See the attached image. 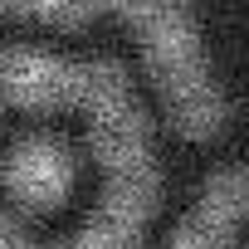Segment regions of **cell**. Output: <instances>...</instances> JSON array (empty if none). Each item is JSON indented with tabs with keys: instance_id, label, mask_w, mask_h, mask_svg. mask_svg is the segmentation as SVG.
Here are the masks:
<instances>
[{
	"instance_id": "1",
	"label": "cell",
	"mask_w": 249,
	"mask_h": 249,
	"mask_svg": "<svg viewBox=\"0 0 249 249\" xmlns=\"http://www.w3.org/2000/svg\"><path fill=\"white\" fill-rule=\"evenodd\" d=\"M112 5L127 15L142 39H147V64L181 122L186 137H210L225 122V98L200 59V39L191 15L176 5V0H112Z\"/></svg>"
},
{
	"instance_id": "2",
	"label": "cell",
	"mask_w": 249,
	"mask_h": 249,
	"mask_svg": "<svg viewBox=\"0 0 249 249\" xmlns=\"http://www.w3.org/2000/svg\"><path fill=\"white\" fill-rule=\"evenodd\" d=\"M244 196H249V186L234 166L210 176L205 191H200V205L176 225V234L161 249H230L234 230H239V215H244Z\"/></svg>"
},
{
	"instance_id": "3",
	"label": "cell",
	"mask_w": 249,
	"mask_h": 249,
	"mask_svg": "<svg viewBox=\"0 0 249 249\" xmlns=\"http://www.w3.org/2000/svg\"><path fill=\"white\" fill-rule=\"evenodd\" d=\"M69 186H73V157L59 142H44V137L39 142H25L5 161V191L20 205H30V210L59 205L69 196Z\"/></svg>"
},
{
	"instance_id": "4",
	"label": "cell",
	"mask_w": 249,
	"mask_h": 249,
	"mask_svg": "<svg viewBox=\"0 0 249 249\" xmlns=\"http://www.w3.org/2000/svg\"><path fill=\"white\" fill-rule=\"evenodd\" d=\"M157 196H161V181H157L152 166L117 171V176H107V191H103L98 215L112 220L117 230H127V234H142V225L157 215Z\"/></svg>"
},
{
	"instance_id": "5",
	"label": "cell",
	"mask_w": 249,
	"mask_h": 249,
	"mask_svg": "<svg viewBox=\"0 0 249 249\" xmlns=\"http://www.w3.org/2000/svg\"><path fill=\"white\" fill-rule=\"evenodd\" d=\"M137 244V234H127V230H117L112 220H103V215H93L78 234H73V244L69 249H132Z\"/></svg>"
},
{
	"instance_id": "6",
	"label": "cell",
	"mask_w": 249,
	"mask_h": 249,
	"mask_svg": "<svg viewBox=\"0 0 249 249\" xmlns=\"http://www.w3.org/2000/svg\"><path fill=\"white\" fill-rule=\"evenodd\" d=\"M98 0H0V10H25V15H44V20H83L93 15Z\"/></svg>"
},
{
	"instance_id": "7",
	"label": "cell",
	"mask_w": 249,
	"mask_h": 249,
	"mask_svg": "<svg viewBox=\"0 0 249 249\" xmlns=\"http://www.w3.org/2000/svg\"><path fill=\"white\" fill-rule=\"evenodd\" d=\"M10 249H44V244H35V239H25V234H20V239H15Z\"/></svg>"
}]
</instances>
